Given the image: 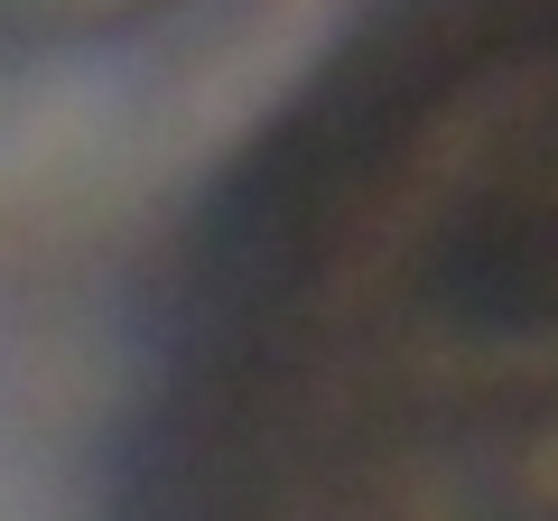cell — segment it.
Returning a JSON list of instances; mask_svg holds the SVG:
<instances>
[{
	"instance_id": "1",
	"label": "cell",
	"mask_w": 558,
	"mask_h": 521,
	"mask_svg": "<svg viewBox=\"0 0 558 521\" xmlns=\"http://www.w3.org/2000/svg\"><path fill=\"white\" fill-rule=\"evenodd\" d=\"M186 521H558V0H381L223 178L168 354Z\"/></svg>"
}]
</instances>
